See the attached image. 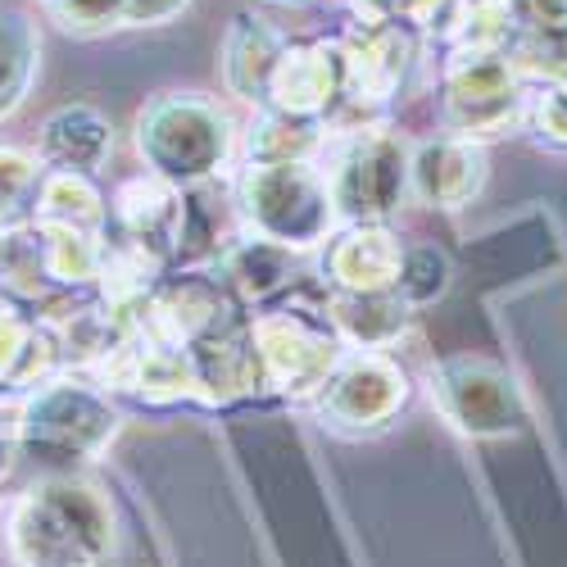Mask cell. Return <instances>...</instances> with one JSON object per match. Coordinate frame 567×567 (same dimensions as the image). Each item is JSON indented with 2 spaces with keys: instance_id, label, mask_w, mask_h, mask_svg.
<instances>
[{
  "instance_id": "cell-1",
  "label": "cell",
  "mask_w": 567,
  "mask_h": 567,
  "mask_svg": "<svg viewBox=\"0 0 567 567\" xmlns=\"http://www.w3.org/2000/svg\"><path fill=\"white\" fill-rule=\"evenodd\" d=\"M10 545L23 567H105L114 554V508L91 482L51 477L14 504Z\"/></svg>"
},
{
  "instance_id": "cell-18",
  "label": "cell",
  "mask_w": 567,
  "mask_h": 567,
  "mask_svg": "<svg viewBox=\"0 0 567 567\" xmlns=\"http://www.w3.org/2000/svg\"><path fill=\"white\" fill-rule=\"evenodd\" d=\"M445 41L450 51L467 55H508L513 41L523 37L513 0H454V10L445 19Z\"/></svg>"
},
{
  "instance_id": "cell-23",
  "label": "cell",
  "mask_w": 567,
  "mask_h": 567,
  "mask_svg": "<svg viewBox=\"0 0 567 567\" xmlns=\"http://www.w3.org/2000/svg\"><path fill=\"white\" fill-rule=\"evenodd\" d=\"M37 227H41L45 277L60 281V287L96 281L101 255H105V231H78V227H55V223H37Z\"/></svg>"
},
{
  "instance_id": "cell-19",
  "label": "cell",
  "mask_w": 567,
  "mask_h": 567,
  "mask_svg": "<svg viewBox=\"0 0 567 567\" xmlns=\"http://www.w3.org/2000/svg\"><path fill=\"white\" fill-rule=\"evenodd\" d=\"M105 196L96 192V182L82 173H60L45 168L37 200H32V223H55V227H78V231H105Z\"/></svg>"
},
{
  "instance_id": "cell-6",
  "label": "cell",
  "mask_w": 567,
  "mask_h": 567,
  "mask_svg": "<svg viewBox=\"0 0 567 567\" xmlns=\"http://www.w3.org/2000/svg\"><path fill=\"white\" fill-rule=\"evenodd\" d=\"M337 136L332 168H322L337 223H386L409 196V146L386 123Z\"/></svg>"
},
{
  "instance_id": "cell-20",
  "label": "cell",
  "mask_w": 567,
  "mask_h": 567,
  "mask_svg": "<svg viewBox=\"0 0 567 567\" xmlns=\"http://www.w3.org/2000/svg\"><path fill=\"white\" fill-rule=\"evenodd\" d=\"M322 146H327V123L296 118L281 110H264L246 136L250 164H313Z\"/></svg>"
},
{
  "instance_id": "cell-15",
  "label": "cell",
  "mask_w": 567,
  "mask_h": 567,
  "mask_svg": "<svg viewBox=\"0 0 567 567\" xmlns=\"http://www.w3.org/2000/svg\"><path fill=\"white\" fill-rule=\"evenodd\" d=\"M287 37H281L268 19L259 14H236L227 37H223V78L231 86V96L241 101H259L264 105V91H268V78L287 51Z\"/></svg>"
},
{
  "instance_id": "cell-26",
  "label": "cell",
  "mask_w": 567,
  "mask_h": 567,
  "mask_svg": "<svg viewBox=\"0 0 567 567\" xmlns=\"http://www.w3.org/2000/svg\"><path fill=\"white\" fill-rule=\"evenodd\" d=\"M41 159L14 146H0V205H6L14 218L23 205L37 200V186H41Z\"/></svg>"
},
{
  "instance_id": "cell-5",
  "label": "cell",
  "mask_w": 567,
  "mask_h": 567,
  "mask_svg": "<svg viewBox=\"0 0 567 567\" xmlns=\"http://www.w3.org/2000/svg\"><path fill=\"white\" fill-rule=\"evenodd\" d=\"M246 332L259 363V386L281 391L291 400L318 395L327 386V377L346 359V341L327 322V313L318 318L309 309H272V313H259Z\"/></svg>"
},
{
  "instance_id": "cell-28",
  "label": "cell",
  "mask_w": 567,
  "mask_h": 567,
  "mask_svg": "<svg viewBox=\"0 0 567 567\" xmlns=\"http://www.w3.org/2000/svg\"><path fill=\"white\" fill-rule=\"evenodd\" d=\"M28 332L32 327L0 300V382H14L19 372V359H23V346H28Z\"/></svg>"
},
{
  "instance_id": "cell-16",
  "label": "cell",
  "mask_w": 567,
  "mask_h": 567,
  "mask_svg": "<svg viewBox=\"0 0 567 567\" xmlns=\"http://www.w3.org/2000/svg\"><path fill=\"white\" fill-rule=\"evenodd\" d=\"M327 322L354 350H391L409 327V305L395 291H332Z\"/></svg>"
},
{
  "instance_id": "cell-9",
  "label": "cell",
  "mask_w": 567,
  "mask_h": 567,
  "mask_svg": "<svg viewBox=\"0 0 567 567\" xmlns=\"http://www.w3.org/2000/svg\"><path fill=\"white\" fill-rule=\"evenodd\" d=\"M318 417L337 432H377L409 404V372L386 350H354L313 395Z\"/></svg>"
},
{
  "instance_id": "cell-17",
  "label": "cell",
  "mask_w": 567,
  "mask_h": 567,
  "mask_svg": "<svg viewBox=\"0 0 567 567\" xmlns=\"http://www.w3.org/2000/svg\"><path fill=\"white\" fill-rule=\"evenodd\" d=\"M164 277V255L132 241V236H118V241H105L101 255V272H96V287L110 313L132 318L141 305H146Z\"/></svg>"
},
{
  "instance_id": "cell-22",
  "label": "cell",
  "mask_w": 567,
  "mask_h": 567,
  "mask_svg": "<svg viewBox=\"0 0 567 567\" xmlns=\"http://www.w3.org/2000/svg\"><path fill=\"white\" fill-rule=\"evenodd\" d=\"M41 60L37 28L23 10H0V118H10L32 91Z\"/></svg>"
},
{
  "instance_id": "cell-7",
  "label": "cell",
  "mask_w": 567,
  "mask_h": 567,
  "mask_svg": "<svg viewBox=\"0 0 567 567\" xmlns=\"http://www.w3.org/2000/svg\"><path fill=\"white\" fill-rule=\"evenodd\" d=\"M427 395L450 427L472 441L513 436V432H523V422H527V400L517 391L513 372L491 359H477V354L432 363Z\"/></svg>"
},
{
  "instance_id": "cell-11",
  "label": "cell",
  "mask_w": 567,
  "mask_h": 567,
  "mask_svg": "<svg viewBox=\"0 0 567 567\" xmlns=\"http://www.w3.org/2000/svg\"><path fill=\"white\" fill-rule=\"evenodd\" d=\"M486 186V151L463 136H432L409 151V196L432 209H463Z\"/></svg>"
},
{
  "instance_id": "cell-25",
  "label": "cell",
  "mask_w": 567,
  "mask_h": 567,
  "mask_svg": "<svg viewBox=\"0 0 567 567\" xmlns=\"http://www.w3.org/2000/svg\"><path fill=\"white\" fill-rule=\"evenodd\" d=\"M41 10L51 14L64 32H105V28H127V0H41Z\"/></svg>"
},
{
  "instance_id": "cell-3",
  "label": "cell",
  "mask_w": 567,
  "mask_h": 567,
  "mask_svg": "<svg viewBox=\"0 0 567 567\" xmlns=\"http://www.w3.org/2000/svg\"><path fill=\"white\" fill-rule=\"evenodd\" d=\"M123 413L110 404V395L96 382L55 372L51 382L32 386V395L19 404L14 422V450L45 467H69L101 458L118 436Z\"/></svg>"
},
{
  "instance_id": "cell-2",
  "label": "cell",
  "mask_w": 567,
  "mask_h": 567,
  "mask_svg": "<svg viewBox=\"0 0 567 567\" xmlns=\"http://www.w3.org/2000/svg\"><path fill=\"white\" fill-rule=\"evenodd\" d=\"M236 132L223 105L196 91H168L155 96L136 118V155L146 159V173L177 186V192H196L214 182L231 164Z\"/></svg>"
},
{
  "instance_id": "cell-24",
  "label": "cell",
  "mask_w": 567,
  "mask_h": 567,
  "mask_svg": "<svg viewBox=\"0 0 567 567\" xmlns=\"http://www.w3.org/2000/svg\"><path fill=\"white\" fill-rule=\"evenodd\" d=\"M445 287H450V259H445L436 246H413V250H404V264H400V277H395V296H400L409 309L441 300Z\"/></svg>"
},
{
  "instance_id": "cell-27",
  "label": "cell",
  "mask_w": 567,
  "mask_h": 567,
  "mask_svg": "<svg viewBox=\"0 0 567 567\" xmlns=\"http://www.w3.org/2000/svg\"><path fill=\"white\" fill-rule=\"evenodd\" d=\"M527 127L540 136V146L567 151V91L563 86H536L527 101Z\"/></svg>"
},
{
  "instance_id": "cell-13",
  "label": "cell",
  "mask_w": 567,
  "mask_h": 567,
  "mask_svg": "<svg viewBox=\"0 0 567 567\" xmlns=\"http://www.w3.org/2000/svg\"><path fill=\"white\" fill-rule=\"evenodd\" d=\"M114 155V127L101 110L91 105H64L41 123L37 136V159L41 168H60V173H82L96 177Z\"/></svg>"
},
{
  "instance_id": "cell-10",
  "label": "cell",
  "mask_w": 567,
  "mask_h": 567,
  "mask_svg": "<svg viewBox=\"0 0 567 567\" xmlns=\"http://www.w3.org/2000/svg\"><path fill=\"white\" fill-rule=\"evenodd\" d=\"M346 96V51L341 37L337 41H291L281 51L268 91H264V110H281L296 118H318L327 123L337 114Z\"/></svg>"
},
{
  "instance_id": "cell-8",
  "label": "cell",
  "mask_w": 567,
  "mask_h": 567,
  "mask_svg": "<svg viewBox=\"0 0 567 567\" xmlns=\"http://www.w3.org/2000/svg\"><path fill=\"white\" fill-rule=\"evenodd\" d=\"M445 127L450 136L482 141L527 127V82L517 78L508 55H467L450 51L445 60Z\"/></svg>"
},
{
  "instance_id": "cell-14",
  "label": "cell",
  "mask_w": 567,
  "mask_h": 567,
  "mask_svg": "<svg viewBox=\"0 0 567 567\" xmlns=\"http://www.w3.org/2000/svg\"><path fill=\"white\" fill-rule=\"evenodd\" d=\"M182 205H186V192L159 182L155 173L127 177V182H118V192H114V218H118L123 236H132V241L159 250L164 259L177 250Z\"/></svg>"
},
{
  "instance_id": "cell-12",
  "label": "cell",
  "mask_w": 567,
  "mask_h": 567,
  "mask_svg": "<svg viewBox=\"0 0 567 567\" xmlns=\"http://www.w3.org/2000/svg\"><path fill=\"white\" fill-rule=\"evenodd\" d=\"M400 264L404 241L386 223H346L322 250V277L332 291H395Z\"/></svg>"
},
{
  "instance_id": "cell-4",
  "label": "cell",
  "mask_w": 567,
  "mask_h": 567,
  "mask_svg": "<svg viewBox=\"0 0 567 567\" xmlns=\"http://www.w3.org/2000/svg\"><path fill=\"white\" fill-rule=\"evenodd\" d=\"M236 214L246 236L281 250H313L337 227L332 192L318 164H246L236 177Z\"/></svg>"
},
{
  "instance_id": "cell-29",
  "label": "cell",
  "mask_w": 567,
  "mask_h": 567,
  "mask_svg": "<svg viewBox=\"0 0 567 567\" xmlns=\"http://www.w3.org/2000/svg\"><path fill=\"white\" fill-rule=\"evenodd\" d=\"M192 0H127V23L132 28H155V23H168L177 19Z\"/></svg>"
},
{
  "instance_id": "cell-21",
  "label": "cell",
  "mask_w": 567,
  "mask_h": 567,
  "mask_svg": "<svg viewBox=\"0 0 567 567\" xmlns=\"http://www.w3.org/2000/svg\"><path fill=\"white\" fill-rule=\"evenodd\" d=\"M218 264H223V281L241 291L246 300L277 296L296 272V255L272 246V241H259V236H241V241H231L218 255Z\"/></svg>"
}]
</instances>
